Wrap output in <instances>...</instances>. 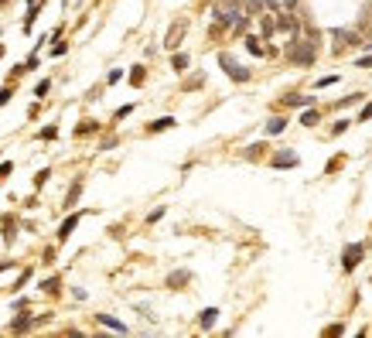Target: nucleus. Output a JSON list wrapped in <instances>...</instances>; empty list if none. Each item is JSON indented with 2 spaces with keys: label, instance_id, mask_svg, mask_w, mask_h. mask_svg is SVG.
Returning a JSON list of instances; mask_svg holds the SVG:
<instances>
[{
  "label": "nucleus",
  "instance_id": "1",
  "mask_svg": "<svg viewBox=\"0 0 372 338\" xmlns=\"http://www.w3.org/2000/svg\"><path fill=\"white\" fill-rule=\"evenodd\" d=\"M287 58H291L294 65H314V58H318V41H314V38H311V41L294 38L291 48H287Z\"/></svg>",
  "mask_w": 372,
  "mask_h": 338
},
{
  "label": "nucleus",
  "instance_id": "2",
  "mask_svg": "<svg viewBox=\"0 0 372 338\" xmlns=\"http://www.w3.org/2000/svg\"><path fill=\"white\" fill-rule=\"evenodd\" d=\"M219 65L225 68V75H229V79H232V82H249V68H242L239 65V62H232V58H229V55H219Z\"/></svg>",
  "mask_w": 372,
  "mask_h": 338
},
{
  "label": "nucleus",
  "instance_id": "3",
  "mask_svg": "<svg viewBox=\"0 0 372 338\" xmlns=\"http://www.w3.org/2000/svg\"><path fill=\"white\" fill-rule=\"evenodd\" d=\"M362 253H366V243H352V246L345 250V256H342V267H345V273H352L355 267H359Z\"/></svg>",
  "mask_w": 372,
  "mask_h": 338
},
{
  "label": "nucleus",
  "instance_id": "4",
  "mask_svg": "<svg viewBox=\"0 0 372 338\" xmlns=\"http://www.w3.org/2000/svg\"><path fill=\"white\" fill-rule=\"evenodd\" d=\"M185 28H188V21H174V24L167 28V38H164V45H167V48H178V45H181V34H185Z\"/></svg>",
  "mask_w": 372,
  "mask_h": 338
},
{
  "label": "nucleus",
  "instance_id": "5",
  "mask_svg": "<svg viewBox=\"0 0 372 338\" xmlns=\"http://www.w3.org/2000/svg\"><path fill=\"white\" fill-rule=\"evenodd\" d=\"M331 34H335V41H338V48H342V45H369V41H362V38H359L355 31H348V28H335Z\"/></svg>",
  "mask_w": 372,
  "mask_h": 338
},
{
  "label": "nucleus",
  "instance_id": "6",
  "mask_svg": "<svg viewBox=\"0 0 372 338\" xmlns=\"http://www.w3.org/2000/svg\"><path fill=\"white\" fill-rule=\"evenodd\" d=\"M297 154H294V150H280V154H273V161H270V164H273V168H297Z\"/></svg>",
  "mask_w": 372,
  "mask_h": 338
},
{
  "label": "nucleus",
  "instance_id": "7",
  "mask_svg": "<svg viewBox=\"0 0 372 338\" xmlns=\"http://www.w3.org/2000/svg\"><path fill=\"white\" fill-rule=\"evenodd\" d=\"M79 219H82V215L75 212V215H69V219H65V222L58 225V243H65V239H69V236L75 232V225H79Z\"/></svg>",
  "mask_w": 372,
  "mask_h": 338
},
{
  "label": "nucleus",
  "instance_id": "8",
  "mask_svg": "<svg viewBox=\"0 0 372 338\" xmlns=\"http://www.w3.org/2000/svg\"><path fill=\"white\" fill-rule=\"evenodd\" d=\"M34 325H38V321H34L31 314H17V318L10 321V332H17V335H21V332H31Z\"/></svg>",
  "mask_w": 372,
  "mask_h": 338
},
{
  "label": "nucleus",
  "instance_id": "9",
  "mask_svg": "<svg viewBox=\"0 0 372 338\" xmlns=\"http://www.w3.org/2000/svg\"><path fill=\"white\" fill-rule=\"evenodd\" d=\"M31 7H27V14H24V31H31L34 28V21H38V10H41V0H27Z\"/></svg>",
  "mask_w": 372,
  "mask_h": 338
},
{
  "label": "nucleus",
  "instance_id": "10",
  "mask_svg": "<svg viewBox=\"0 0 372 338\" xmlns=\"http://www.w3.org/2000/svg\"><path fill=\"white\" fill-rule=\"evenodd\" d=\"M178 120L174 116H160V120H154V123H147V134H160V130H171Z\"/></svg>",
  "mask_w": 372,
  "mask_h": 338
},
{
  "label": "nucleus",
  "instance_id": "11",
  "mask_svg": "<svg viewBox=\"0 0 372 338\" xmlns=\"http://www.w3.org/2000/svg\"><path fill=\"white\" fill-rule=\"evenodd\" d=\"M215 321H219V311H215V308H205V311L198 314V325H202L205 332H209V328H212Z\"/></svg>",
  "mask_w": 372,
  "mask_h": 338
},
{
  "label": "nucleus",
  "instance_id": "12",
  "mask_svg": "<svg viewBox=\"0 0 372 338\" xmlns=\"http://www.w3.org/2000/svg\"><path fill=\"white\" fill-rule=\"evenodd\" d=\"M96 321H99V325H106V328H113V332H120V335L127 332V325H123V321H116L113 314H96Z\"/></svg>",
  "mask_w": 372,
  "mask_h": 338
},
{
  "label": "nucleus",
  "instance_id": "13",
  "mask_svg": "<svg viewBox=\"0 0 372 338\" xmlns=\"http://www.w3.org/2000/svg\"><path fill=\"white\" fill-rule=\"evenodd\" d=\"M284 106H314V96H300V92L284 96Z\"/></svg>",
  "mask_w": 372,
  "mask_h": 338
},
{
  "label": "nucleus",
  "instance_id": "14",
  "mask_svg": "<svg viewBox=\"0 0 372 338\" xmlns=\"http://www.w3.org/2000/svg\"><path fill=\"white\" fill-rule=\"evenodd\" d=\"M188 280H191V273H188V270H174L171 277H167V287H174V290H178V287H181V283H188Z\"/></svg>",
  "mask_w": 372,
  "mask_h": 338
},
{
  "label": "nucleus",
  "instance_id": "15",
  "mask_svg": "<svg viewBox=\"0 0 372 338\" xmlns=\"http://www.w3.org/2000/svg\"><path fill=\"white\" fill-rule=\"evenodd\" d=\"M284 130H287V120H284V116H273V120L266 123V134H270V137L284 134Z\"/></svg>",
  "mask_w": 372,
  "mask_h": 338
},
{
  "label": "nucleus",
  "instance_id": "16",
  "mask_svg": "<svg viewBox=\"0 0 372 338\" xmlns=\"http://www.w3.org/2000/svg\"><path fill=\"white\" fill-rule=\"evenodd\" d=\"M0 229H3V243H10V239H14V219L3 215V219H0Z\"/></svg>",
  "mask_w": 372,
  "mask_h": 338
},
{
  "label": "nucleus",
  "instance_id": "17",
  "mask_svg": "<svg viewBox=\"0 0 372 338\" xmlns=\"http://www.w3.org/2000/svg\"><path fill=\"white\" fill-rule=\"evenodd\" d=\"M246 52L249 55H266V48L260 45V38H246Z\"/></svg>",
  "mask_w": 372,
  "mask_h": 338
},
{
  "label": "nucleus",
  "instance_id": "18",
  "mask_svg": "<svg viewBox=\"0 0 372 338\" xmlns=\"http://www.w3.org/2000/svg\"><path fill=\"white\" fill-rule=\"evenodd\" d=\"M300 123H304V127H318V123H321V116H318V110H304V116H300Z\"/></svg>",
  "mask_w": 372,
  "mask_h": 338
},
{
  "label": "nucleus",
  "instance_id": "19",
  "mask_svg": "<svg viewBox=\"0 0 372 338\" xmlns=\"http://www.w3.org/2000/svg\"><path fill=\"white\" fill-rule=\"evenodd\" d=\"M79 195H82V181H75L72 188H69V195H65V208H69V205H75V202H79Z\"/></svg>",
  "mask_w": 372,
  "mask_h": 338
},
{
  "label": "nucleus",
  "instance_id": "20",
  "mask_svg": "<svg viewBox=\"0 0 372 338\" xmlns=\"http://www.w3.org/2000/svg\"><path fill=\"white\" fill-rule=\"evenodd\" d=\"M171 68H174V72H185V68H188V55H185V52H178V55L171 58Z\"/></svg>",
  "mask_w": 372,
  "mask_h": 338
},
{
  "label": "nucleus",
  "instance_id": "21",
  "mask_svg": "<svg viewBox=\"0 0 372 338\" xmlns=\"http://www.w3.org/2000/svg\"><path fill=\"white\" fill-rule=\"evenodd\" d=\"M144 79H147V68H144V65L130 68V82H133V85H140V82H144Z\"/></svg>",
  "mask_w": 372,
  "mask_h": 338
},
{
  "label": "nucleus",
  "instance_id": "22",
  "mask_svg": "<svg viewBox=\"0 0 372 338\" xmlns=\"http://www.w3.org/2000/svg\"><path fill=\"white\" fill-rule=\"evenodd\" d=\"M85 134H96V123H92V120H82V123L75 127V137H85Z\"/></svg>",
  "mask_w": 372,
  "mask_h": 338
},
{
  "label": "nucleus",
  "instance_id": "23",
  "mask_svg": "<svg viewBox=\"0 0 372 338\" xmlns=\"http://www.w3.org/2000/svg\"><path fill=\"white\" fill-rule=\"evenodd\" d=\"M41 287H45V294H58V287H62V280H58V277H48V280H45Z\"/></svg>",
  "mask_w": 372,
  "mask_h": 338
},
{
  "label": "nucleus",
  "instance_id": "24",
  "mask_svg": "<svg viewBox=\"0 0 372 338\" xmlns=\"http://www.w3.org/2000/svg\"><path fill=\"white\" fill-rule=\"evenodd\" d=\"M215 7H222V10H242V0H219ZM246 14V10H242Z\"/></svg>",
  "mask_w": 372,
  "mask_h": 338
},
{
  "label": "nucleus",
  "instance_id": "25",
  "mask_svg": "<svg viewBox=\"0 0 372 338\" xmlns=\"http://www.w3.org/2000/svg\"><path fill=\"white\" fill-rule=\"evenodd\" d=\"M280 28H291V31H297V21H294L291 14H280Z\"/></svg>",
  "mask_w": 372,
  "mask_h": 338
},
{
  "label": "nucleus",
  "instance_id": "26",
  "mask_svg": "<svg viewBox=\"0 0 372 338\" xmlns=\"http://www.w3.org/2000/svg\"><path fill=\"white\" fill-rule=\"evenodd\" d=\"M38 137H41V140H55V137H58V127H45Z\"/></svg>",
  "mask_w": 372,
  "mask_h": 338
},
{
  "label": "nucleus",
  "instance_id": "27",
  "mask_svg": "<svg viewBox=\"0 0 372 338\" xmlns=\"http://www.w3.org/2000/svg\"><path fill=\"white\" fill-rule=\"evenodd\" d=\"M65 52H69V45H65V41H55V45H52V55H55V58H58V55H65Z\"/></svg>",
  "mask_w": 372,
  "mask_h": 338
},
{
  "label": "nucleus",
  "instance_id": "28",
  "mask_svg": "<svg viewBox=\"0 0 372 338\" xmlns=\"http://www.w3.org/2000/svg\"><path fill=\"white\" fill-rule=\"evenodd\" d=\"M48 89H52V82H48V79H41V82H38V85H34V96H45V92H48Z\"/></svg>",
  "mask_w": 372,
  "mask_h": 338
},
{
  "label": "nucleus",
  "instance_id": "29",
  "mask_svg": "<svg viewBox=\"0 0 372 338\" xmlns=\"http://www.w3.org/2000/svg\"><path fill=\"white\" fill-rule=\"evenodd\" d=\"M120 79H123V72H120V68H113V72H109V75H106V82H109V85H116V82H120Z\"/></svg>",
  "mask_w": 372,
  "mask_h": 338
},
{
  "label": "nucleus",
  "instance_id": "30",
  "mask_svg": "<svg viewBox=\"0 0 372 338\" xmlns=\"http://www.w3.org/2000/svg\"><path fill=\"white\" fill-rule=\"evenodd\" d=\"M48 178H52V171H48V168H45V171H38V178H34V185H38V188H41V185H45V181H48Z\"/></svg>",
  "mask_w": 372,
  "mask_h": 338
},
{
  "label": "nucleus",
  "instance_id": "31",
  "mask_svg": "<svg viewBox=\"0 0 372 338\" xmlns=\"http://www.w3.org/2000/svg\"><path fill=\"white\" fill-rule=\"evenodd\" d=\"M10 171H14V164H10V161H0V181H3Z\"/></svg>",
  "mask_w": 372,
  "mask_h": 338
},
{
  "label": "nucleus",
  "instance_id": "32",
  "mask_svg": "<svg viewBox=\"0 0 372 338\" xmlns=\"http://www.w3.org/2000/svg\"><path fill=\"white\" fill-rule=\"evenodd\" d=\"M348 127H352V123H348V120H338V123H335V130H331V134H338V137H342V134H345V130H348Z\"/></svg>",
  "mask_w": 372,
  "mask_h": 338
},
{
  "label": "nucleus",
  "instance_id": "33",
  "mask_svg": "<svg viewBox=\"0 0 372 338\" xmlns=\"http://www.w3.org/2000/svg\"><path fill=\"white\" fill-rule=\"evenodd\" d=\"M130 113H133V106H120V110H116V120H123V116H130Z\"/></svg>",
  "mask_w": 372,
  "mask_h": 338
},
{
  "label": "nucleus",
  "instance_id": "34",
  "mask_svg": "<svg viewBox=\"0 0 372 338\" xmlns=\"http://www.w3.org/2000/svg\"><path fill=\"white\" fill-rule=\"evenodd\" d=\"M10 96H14L10 89H0V106H7V103H10Z\"/></svg>",
  "mask_w": 372,
  "mask_h": 338
},
{
  "label": "nucleus",
  "instance_id": "35",
  "mask_svg": "<svg viewBox=\"0 0 372 338\" xmlns=\"http://www.w3.org/2000/svg\"><path fill=\"white\" fill-rule=\"evenodd\" d=\"M359 68H372V52H369V55H362V58H359Z\"/></svg>",
  "mask_w": 372,
  "mask_h": 338
},
{
  "label": "nucleus",
  "instance_id": "36",
  "mask_svg": "<svg viewBox=\"0 0 372 338\" xmlns=\"http://www.w3.org/2000/svg\"><path fill=\"white\" fill-rule=\"evenodd\" d=\"M359 116H362V120H369V116H372V103H366V106H362V113H359Z\"/></svg>",
  "mask_w": 372,
  "mask_h": 338
},
{
  "label": "nucleus",
  "instance_id": "37",
  "mask_svg": "<svg viewBox=\"0 0 372 338\" xmlns=\"http://www.w3.org/2000/svg\"><path fill=\"white\" fill-rule=\"evenodd\" d=\"M246 7L249 10H260V0H246Z\"/></svg>",
  "mask_w": 372,
  "mask_h": 338
},
{
  "label": "nucleus",
  "instance_id": "38",
  "mask_svg": "<svg viewBox=\"0 0 372 338\" xmlns=\"http://www.w3.org/2000/svg\"><path fill=\"white\" fill-rule=\"evenodd\" d=\"M10 267H14V263H10V260H3V263H0V273H3V270H10Z\"/></svg>",
  "mask_w": 372,
  "mask_h": 338
},
{
  "label": "nucleus",
  "instance_id": "39",
  "mask_svg": "<svg viewBox=\"0 0 372 338\" xmlns=\"http://www.w3.org/2000/svg\"><path fill=\"white\" fill-rule=\"evenodd\" d=\"M0 58H3V48H0Z\"/></svg>",
  "mask_w": 372,
  "mask_h": 338
},
{
  "label": "nucleus",
  "instance_id": "40",
  "mask_svg": "<svg viewBox=\"0 0 372 338\" xmlns=\"http://www.w3.org/2000/svg\"><path fill=\"white\" fill-rule=\"evenodd\" d=\"M0 3H7V0H0Z\"/></svg>",
  "mask_w": 372,
  "mask_h": 338
}]
</instances>
